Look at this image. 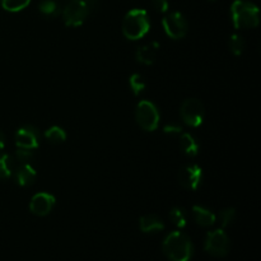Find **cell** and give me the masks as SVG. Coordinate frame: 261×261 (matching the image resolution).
<instances>
[{"mask_svg": "<svg viewBox=\"0 0 261 261\" xmlns=\"http://www.w3.org/2000/svg\"><path fill=\"white\" fill-rule=\"evenodd\" d=\"M163 254L171 261H190L194 246L188 234L181 231H173L165 239L162 245Z\"/></svg>", "mask_w": 261, "mask_h": 261, "instance_id": "1", "label": "cell"}, {"mask_svg": "<svg viewBox=\"0 0 261 261\" xmlns=\"http://www.w3.org/2000/svg\"><path fill=\"white\" fill-rule=\"evenodd\" d=\"M150 30V20L147 10L132 9L122 20V33L127 40L143 38Z\"/></svg>", "mask_w": 261, "mask_h": 261, "instance_id": "2", "label": "cell"}, {"mask_svg": "<svg viewBox=\"0 0 261 261\" xmlns=\"http://www.w3.org/2000/svg\"><path fill=\"white\" fill-rule=\"evenodd\" d=\"M231 18L237 30L259 25V8L247 0H234L231 7Z\"/></svg>", "mask_w": 261, "mask_h": 261, "instance_id": "3", "label": "cell"}, {"mask_svg": "<svg viewBox=\"0 0 261 261\" xmlns=\"http://www.w3.org/2000/svg\"><path fill=\"white\" fill-rule=\"evenodd\" d=\"M135 119L145 132H154L160 125V111L150 101H140L135 110Z\"/></svg>", "mask_w": 261, "mask_h": 261, "instance_id": "4", "label": "cell"}, {"mask_svg": "<svg viewBox=\"0 0 261 261\" xmlns=\"http://www.w3.org/2000/svg\"><path fill=\"white\" fill-rule=\"evenodd\" d=\"M89 10L86 0H69L68 4L61 10L63 20L68 27H78L83 24L84 20L88 18Z\"/></svg>", "mask_w": 261, "mask_h": 261, "instance_id": "5", "label": "cell"}, {"mask_svg": "<svg viewBox=\"0 0 261 261\" xmlns=\"http://www.w3.org/2000/svg\"><path fill=\"white\" fill-rule=\"evenodd\" d=\"M180 115L182 121L191 127H198L203 124L204 105L198 98H188L182 102L180 107Z\"/></svg>", "mask_w": 261, "mask_h": 261, "instance_id": "6", "label": "cell"}, {"mask_svg": "<svg viewBox=\"0 0 261 261\" xmlns=\"http://www.w3.org/2000/svg\"><path fill=\"white\" fill-rule=\"evenodd\" d=\"M231 249V241L228 234L223 229H216L206 234L205 251L212 256L224 257Z\"/></svg>", "mask_w": 261, "mask_h": 261, "instance_id": "7", "label": "cell"}, {"mask_svg": "<svg viewBox=\"0 0 261 261\" xmlns=\"http://www.w3.org/2000/svg\"><path fill=\"white\" fill-rule=\"evenodd\" d=\"M166 35L172 40H181L188 33V20L180 12H171L162 19Z\"/></svg>", "mask_w": 261, "mask_h": 261, "instance_id": "8", "label": "cell"}, {"mask_svg": "<svg viewBox=\"0 0 261 261\" xmlns=\"http://www.w3.org/2000/svg\"><path fill=\"white\" fill-rule=\"evenodd\" d=\"M15 144L18 148H27V149H36L40 145V132L37 127L32 125H27L15 133Z\"/></svg>", "mask_w": 261, "mask_h": 261, "instance_id": "9", "label": "cell"}, {"mask_svg": "<svg viewBox=\"0 0 261 261\" xmlns=\"http://www.w3.org/2000/svg\"><path fill=\"white\" fill-rule=\"evenodd\" d=\"M203 180V171L198 165H188L181 168L178 173V181L189 190H196Z\"/></svg>", "mask_w": 261, "mask_h": 261, "instance_id": "10", "label": "cell"}, {"mask_svg": "<svg viewBox=\"0 0 261 261\" xmlns=\"http://www.w3.org/2000/svg\"><path fill=\"white\" fill-rule=\"evenodd\" d=\"M55 206V196L48 193H38L33 195L30 203V211L35 216L45 217Z\"/></svg>", "mask_w": 261, "mask_h": 261, "instance_id": "11", "label": "cell"}, {"mask_svg": "<svg viewBox=\"0 0 261 261\" xmlns=\"http://www.w3.org/2000/svg\"><path fill=\"white\" fill-rule=\"evenodd\" d=\"M158 50H160V43L150 42L148 45L138 47L137 53H135V58L139 63L144 64V65H152L155 59H157Z\"/></svg>", "mask_w": 261, "mask_h": 261, "instance_id": "12", "label": "cell"}, {"mask_svg": "<svg viewBox=\"0 0 261 261\" xmlns=\"http://www.w3.org/2000/svg\"><path fill=\"white\" fill-rule=\"evenodd\" d=\"M15 181L18 182V185H20L22 188H28V186L33 185L37 177V172L35 171V168L28 163V165H20L19 167L15 168Z\"/></svg>", "mask_w": 261, "mask_h": 261, "instance_id": "13", "label": "cell"}, {"mask_svg": "<svg viewBox=\"0 0 261 261\" xmlns=\"http://www.w3.org/2000/svg\"><path fill=\"white\" fill-rule=\"evenodd\" d=\"M139 228L144 233H155V232L163 231L165 223L155 214H145V216L140 217Z\"/></svg>", "mask_w": 261, "mask_h": 261, "instance_id": "14", "label": "cell"}, {"mask_svg": "<svg viewBox=\"0 0 261 261\" xmlns=\"http://www.w3.org/2000/svg\"><path fill=\"white\" fill-rule=\"evenodd\" d=\"M193 216L196 223H198L199 226H203V227L213 226L217 221V217L213 212H211L209 209L204 208V206H200V205L193 206Z\"/></svg>", "mask_w": 261, "mask_h": 261, "instance_id": "15", "label": "cell"}, {"mask_svg": "<svg viewBox=\"0 0 261 261\" xmlns=\"http://www.w3.org/2000/svg\"><path fill=\"white\" fill-rule=\"evenodd\" d=\"M180 144L184 153L189 155V157H195L199 153V149H200V144H199L198 139L193 134H190V133H184L181 135Z\"/></svg>", "mask_w": 261, "mask_h": 261, "instance_id": "16", "label": "cell"}, {"mask_svg": "<svg viewBox=\"0 0 261 261\" xmlns=\"http://www.w3.org/2000/svg\"><path fill=\"white\" fill-rule=\"evenodd\" d=\"M17 161L13 155L0 154V180H7L14 173Z\"/></svg>", "mask_w": 261, "mask_h": 261, "instance_id": "17", "label": "cell"}, {"mask_svg": "<svg viewBox=\"0 0 261 261\" xmlns=\"http://www.w3.org/2000/svg\"><path fill=\"white\" fill-rule=\"evenodd\" d=\"M41 14H43L47 18H55L61 13L60 5L56 0H42L38 5Z\"/></svg>", "mask_w": 261, "mask_h": 261, "instance_id": "18", "label": "cell"}, {"mask_svg": "<svg viewBox=\"0 0 261 261\" xmlns=\"http://www.w3.org/2000/svg\"><path fill=\"white\" fill-rule=\"evenodd\" d=\"M45 138L53 144H60L66 139V133L63 127L60 126H51L50 129L46 130Z\"/></svg>", "mask_w": 261, "mask_h": 261, "instance_id": "19", "label": "cell"}, {"mask_svg": "<svg viewBox=\"0 0 261 261\" xmlns=\"http://www.w3.org/2000/svg\"><path fill=\"white\" fill-rule=\"evenodd\" d=\"M170 219L176 227L184 228L186 226V222H188V213H186L185 209L177 206V208H173L170 212Z\"/></svg>", "mask_w": 261, "mask_h": 261, "instance_id": "20", "label": "cell"}, {"mask_svg": "<svg viewBox=\"0 0 261 261\" xmlns=\"http://www.w3.org/2000/svg\"><path fill=\"white\" fill-rule=\"evenodd\" d=\"M234 219H236V211L233 208H226L219 212L218 221L222 228H227L228 226H231Z\"/></svg>", "mask_w": 261, "mask_h": 261, "instance_id": "21", "label": "cell"}, {"mask_svg": "<svg viewBox=\"0 0 261 261\" xmlns=\"http://www.w3.org/2000/svg\"><path fill=\"white\" fill-rule=\"evenodd\" d=\"M31 3V0H2V5L5 10L8 12H19V10L24 9L25 7H28Z\"/></svg>", "mask_w": 261, "mask_h": 261, "instance_id": "22", "label": "cell"}, {"mask_svg": "<svg viewBox=\"0 0 261 261\" xmlns=\"http://www.w3.org/2000/svg\"><path fill=\"white\" fill-rule=\"evenodd\" d=\"M246 47V42H245L244 37L240 35H232L229 38V48H231L232 53L236 56L242 55V53L245 51Z\"/></svg>", "mask_w": 261, "mask_h": 261, "instance_id": "23", "label": "cell"}, {"mask_svg": "<svg viewBox=\"0 0 261 261\" xmlns=\"http://www.w3.org/2000/svg\"><path fill=\"white\" fill-rule=\"evenodd\" d=\"M129 86L130 89L133 91V93H134L135 96H139V94L145 89V82L139 73H135L129 78Z\"/></svg>", "mask_w": 261, "mask_h": 261, "instance_id": "24", "label": "cell"}, {"mask_svg": "<svg viewBox=\"0 0 261 261\" xmlns=\"http://www.w3.org/2000/svg\"><path fill=\"white\" fill-rule=\"evenodd\" d=\"M35 149H27V148H18L17 152H15V161L19 165H28L31 161L35 157Z\"/></svg>", "mask_w": 261, "mask_h": 261, "instance_id": "25", "label": "cell"}, {"mask_svg": "<svg viewBox=\"0 0 261 261\" xmlns=\"http://www.w3.org/2000/svg\"><path fill=\"white\" fill-rule=\"evenodd\" d=\"M152 7L155 12L166 13L168 10V0H152Z\"/></svg>", "mask_w": 261, "mask_h": 261, "instance_id": "26", "label": "cell"}, {"mask_svg": "<svg viewBox=\"0 0 261 261\" xmlns=\"http://www.w3.org/2000/svg\"><path fill=\"white\" fill-rule=\"evenodd\" d=\"M181 132H182V127L178 126V125L171 124V125H167V126H165L166 134H181Z\"/></svg>", "mask_w": 261, "mask_h": 261, "instance_id": "27", "label": "cell"}, {"mask_svg": "<svg viewBox=\"0 0 261 261\" xmlns=\"http://www.w3.org/2000/svg\"><path fill=\"white\" fill-rule=\"evenodd\" d=\"M4 148H5V135L0 132V154H3Z\"/></svg>", "mask_w": 261, "mask_h": 261, "instance_id": "28", "label": "cell"}]
</instances>
